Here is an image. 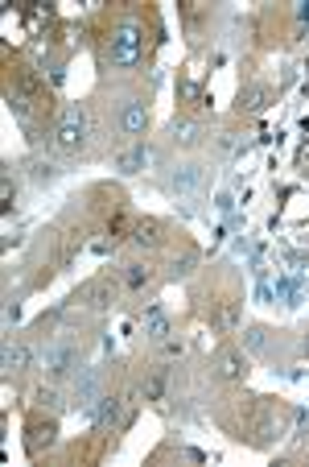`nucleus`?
Masks as SVG:
<instances>
[{
  "label": "nucleus",
  "mask_w": 309,
  "mask_h": 467,
  "mask_svg": "<svg viewBox=\"0 0 309 467\" xmlns=\"http://www.w3.org/2000/svg\"><path fill=\"white\" fill-rule=\"evenodd\" d=\"M140 50H144V34H140L136 25H120V29L112 34L107 58H112L116 66H136V62H140Z\"/></svg>",
  "instance_id": "f257e3e1"
},
{
  "label": "nucleus",
  "mask_w": 309,
  "mask_h": 467,
  "mask_svg": "<svg viewBox=\"0 0 309 467\" xmlns=\"http://www.w3.org/2000/svg\"><path fill=\"white\" fill-rule=\"evenodd\" d=\"M79 145H83V112L70 108L58 124V149H79Z\"/></svg>",
  "instance_id": "f03ea898"
},
{
  "label": "nucleus",
  "mask_w": 309,
  "mask_h": 467,
  "mask_svg": "<svg viewBox=\"0 0 309 467\" xmlns=\"http://www.w3.org/2000/svg\"><path fill=\"white\" fill-rule=\"evenodd\" d=\"M91 418H95V430H99V434H107V430L116 426V418H120V401H116V397H99V405L91 410Z\"/></svg>",
  "instance_id": "7ed1b4c3"
},
{
  "label": "nucleus",
  "mask_w": 309,
  "mask_h": 467,
  "mask_svg": "<svg viewBox=\"0 0 309 467\" xmlns=\"http://www.w3.org/2000/svg\"><path fill=\"white\" fill-rule=\"evenodd\" d=\"M79 298H83V302H91V306H107V302L116 298V289H112V281H91V285H83V289H79Z\"/></svg>",
  "instance_id": "20e7f679"
},
{
  "label": "nucleus",
  "mask_w": 309,
  "mask_h": 467,
  "mask_svg": "<svg viewBox=\"0 0 309 467\" xmlns=\"http://www.w3.org/2000/svg\"><path fill=\"white\" fill-rule=\"evenodd\" d=\"M54 434H58V426L54 422H29V451H42V447H50L54 443Z\"/></svg>",
  "instance_id": "39448f33"
},
{
  "label": "nucleus",
  "mask_w": 309,
  "mask_h": 467,
  "mask_svg": "<svg viewBox=\"0 0 309 467\" xmlns=\"http://www.w3.org/2000/svg\"><path fill=\"white\" fill-rule=\"evenodd\" d=\"M198 178H202V170H198V166H177L174 190H177V194H194V190H198Z\"/></svg>",
  "instance_id": "423d86ee"
},
{
  "label": "nucleus",
  "mask_w": 309,
  "mask_h": 467,
  "mask_svg": "<svg viewBox=\"0 0 309 467\" xmlns=\"http://www.w3.org/2000/svg\"><path fill=\"white\" fill-rule=\"evenodd\" d=\"M120 124H124V133H144V124H149L144 103H128V108H124V116H120Z\"/></svg>",
  "instance_id": "0eeeda50"
},
{
  "label": "nucleus",
  "mask_w": 309,
  "mask_h": 467,
  "mask_svg": "<svg viewBox=\"0 0 309 467\" xmlns=\"http://www.w3.org/2000/svg\"><path fill=\"white\" fill-rule=\"evenodd\" d=\"M165 331H169V319H165V310H161V306H149V310H144V335L161 339Z\"/></svg>",
  "instance_id": "6e6552de"
},
{
  "label": "nucleus",
  "mask_w": 309,
  "mask_h": 467,
  "mask_svg": "<svg viewBox=\"0 0 309 467\" xmlns=\"http://www.w3.org/2000/svg\"><path fill=\"white\" fill-rule=\"evenodd\" d=\"M219 368H223V376H227V380H239V376L248 373V360H243L239 352H223Z\"/></svg>",
  "instance_id": "1a4fd4ad"
},
{
  "label": "nucleus",
  "mask_w": 309,
  "mask_h": 467,
  "mask_svg": "<svg viewBox=\"0 0 309 467\" xmlns=\"http://www.w3.org/2000/svg\"><path fill=\"white\" fill-rule=\"evenodd\" d=\"M45 368H50V373H66V368H70V347H66V343L50 347V352H45Z\"/></svg>",
  "instance_id": "9d476101"
},
{
  "label": "nucleus",
  "mask_w": 309,
  "mask_h": 467,
  "mask_svg": "<svg viewBox=\"0 0 309 467\" xmlns=\"http://www.w3.org/2000/svg\"><path fill=\"white\" fill-rule=\"evenodd\" d=\"M133 240H136V244H144V248H153V244L161 240V228H157V224H136Z\"/></svg>",
  "instance_id": "9b49d317"
},
{
  "label": "nucleus",
  "mask_w": 309,
  "mask_h": 467,
  "mask_svg": "<svg viewBox=\"0 0 309 467\" xmlns=\"http://www.w3.org/2000/svg\"><path fill=\"white\" fill-rule=\"evenodd\" d=\"M144 397H149V401H161V397H165V368L149 376V385H144Z\"/></svg>",
  "instance_id": "f8f14e48"
},
{
  "label": "nucleus",
  "mask_w": 309,
  "mask_h": 467,
  "mask_svg": "<svg viewBox=\"0 0 309 467\" xmlns=\"http://www.w3.org/2000/svg\"><path fill=\"white\" fill-rule=\"evenodd\" d=\"M29 360H33L29 347H8V352H4V364H8V368H25Z\"/></svg>",
  "instance_id": "ddd939ff"
},
{
  "label": "nucleus",
  "mask_w": 309,
  "mask_h": 467,
  "mask_svg": "<svg viewBox=\"0 0 309 467\" xmlns=\"http://www.w3.org/2000/svg\"><path fill=\"white\" fill-rule=\"evenodd\" d=\"M144 161H149V153H144V149H133V153H124V157H120V170H128V174H133V170H140Z\"/></svg>",
  "instance_id": "4468645a"
},
{
  "label": "nucleus",
  "mask_w": 309,
  "mask_h": 467,
  "mask_svg": "<svg viewBox=\"0 0 309 467\" xmlns=\"http://www.w3.org/2000/svg\"><path fill=\"white\" fill-rule=\"evenodd\" d=\"M124 281H128L133 289H140V285L149 281V269H144V265H128V273H124Z\"/></svg>",
  "instance_id": "2eb2a0df"
},
{
  "label": "nucleus",
  "mask_w": 309,
  "mask_h": 467,
  "mask_svg": "<svg viewBox=\"0 0 309 467\" xmlns=\"http://www.w3.org/2000/svg\"><path fill=\"white\" fill-rule=\"evenodd\" d=\"M177 145H194V141H198V124H190V120H186V124H177Z\"/></svg>",
  "instance_id": "dca6fc26"
},
{
  "label": "nucleus",
  "mask_w": 309,
  "mask_h": 467,
  "mask_svg": "<svg viewBox=\"0 0 309 467\" xmlns=\"http://www.w3.org/2000/svg\"><path fill=\"white\" fill-rule=\"evenodd\" d=\"M243 339H248V347H252V352H260V347H264V331H260V327H252Z\"/></svg>",
  "instance_id": "f3484780"
},
{
  "label": "nucleus",
  "mask_w": 309,
  "mask_h": 467,
  "mask_svg": "<svg viewBox=\"0 0 309 467\" xmlns=\"http://www.w3.org/2000/svg\"><path fill=\"white\" fill-rule=\"evenodd\" d=\"M264 99H268V92L256 87V92H248V108H264Z\"/></svg>",
  "instance_id": "a211bd4d"
},
{
  "label": "nucleus",
  "mask_w": 309,
  "mask_h": 467,
  "mask_svg": "<svg viewBox=\"0 0 309 467\" xmlns=\"http://www.w3.org/2000/svg\"><path fill=\"white\" fill-rule=\"evenodd\" d=\"M301 352H306V356H309V335H306V339H301Z\"/></svg>",
  "instance_id": "6ab92c4d"
}]
</instances>
